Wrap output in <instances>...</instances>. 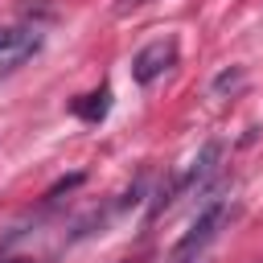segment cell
Instances as JSON below:
<instances>
[{"mask_svg": "<svg viewBox=\"0 0 263 263\" xmlns=\"http://www.w3.org/2000/svg\"><path fill=\"white\" fill-rule=\"evenodd\" d=\"M234 218V205L230 201H222V197H214L197 218H193V226L185 230V238L173 247V255H168V263H201L205 259V251L218 242V234L226 230V222Z\"/></svg>", "mask_w": 263, "mask_h": 263, "instance_id": "obj_1", "label": "cell"}, {"mask_svg": "<svg viewBox=\"0 0 263 263\" xmlns=\"http://www.w3.org/2000/svg\"><path fill=\"white\" fill-rule=\"evenodd\" d=\"M16 45H29L25 33H21V29H0V53H8V49H16Z\"/></svg>", "mask_w": 263, "mask_h": 263, "instance_id": "obj_5", "label": "cell"}, {"mask_svg": "<svg viewBox=\"0 0 263 263\" xmlns=\"http://www.w3.org/2000/svg\"><path fill=\"white\" fill-rule=\"evenodd\" d=\"M168 66H177V37H156V41H148V45L132 58V78H136L140 86H148V82H156Z\"/></svg>", "mask_w": 263, "mask_h": 263, "instance_id": "obj_2", "label": "cell"}, {"mask_svg": "<svg viewBox=\"0 0 263 263\" xmlns=\"http://www.w3.org/2000/svg\"><path fill=\"white\" fill-rule=\"evenodd\" d=\"M238 86H242V70H238V66H230V70H222V74L214 78V90H218V95L238 90Z\"/></svg>", "mask_w": 263, "mask_h": 263, "instance_id": "obj_4", "label": "cell"}, {"mask_svg": "<svg viewBox=\"0 0 263 263\" xmlns=\"http://www.w3.org/2000/svg\"><path fill=\"white\" fill-rule=\"evenodd\" d=\"M218 160H222V144H218V140H210V144H205V148L197 152V160L189 164V173H185V177H181V181H177V185L168 189V197H164L160 205H173V201H177L181 193H189L193 185H205V181L214 177V168H218Z\"/></svg>", "mask_w": 263, "mask_h": 263, "instance_id": "obj_3", "label": "cell"}]
</instances>
